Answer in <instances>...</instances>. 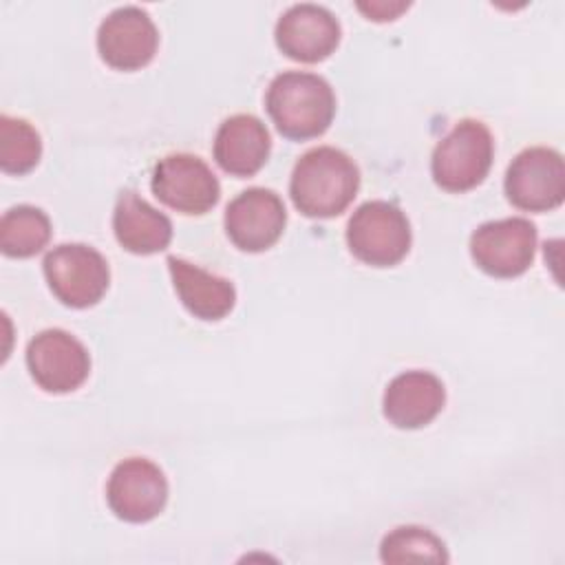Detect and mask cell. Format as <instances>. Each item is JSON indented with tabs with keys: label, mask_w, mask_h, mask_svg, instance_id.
Segmentation results:
<instances>
[{
	"label": "cell",
	"mask_w": 565,
	"mask_h": 565,
	"mask_svg": "<svg viewBox=\"0 0 565 565\" xmlns=\"http://www.w3.org/2000/svg\"><path fill=\"white\" fill-rule=\"evenodd\" d=\"M358 185L360 172L353 159L338 148L318 146L294 166L289 194L305 216L329 218L347 210Z\"/></svg>",
	"instance_id": "1"
},
{
	"label": "cell",
	"mask_w": 565,
	"mask_h": 565,
	"mask_svg": "<svg viewBox=\"0 0 565 565\" xmlns=\"http://www.w3.org/2000/svg\"><path fill=\"white\" fill-rule=\"evenodd\" d=\"M265 106L285 137L311 139L329 128L335 95L329 82L316 73L285 71L271 79Z\"/></svg>",
	"instance_id": "2"
},
{
	"label": "cell",
	"mask_w": 565,
	"mask_h": 565,
	"mask_svg": "<svg viewBox=\"0 0 565 565\" xmlns=\"http://www.w3.org/2000/svg\"><path fill=\"white\" fill-rule=\"evenodd\" d=\"M494 154L490 130L477 119H461L433 152L430 170L439 188L448 192H466L479 185Z\"/></svg>",
	"instance_id": "3"
},
{
	"label": "cell",
	"mask_w": 565,
	"mask_h": 565,
	"mask_svg": "<svg viewBox=\"0 0 565 565\" xmlns=\"http://www.w3.org/2000/svg\"><path fill=\"white\" fill-rule=\"evenodd\" d=\"M347 243L358 260L373 267H391L408 254L411 225L397 205L366 201L349 218Z\"/></svg>",
	"instance_id": "4"
},
{
	"label": "cell",
	"mask_w": 565,
	"mask_h": 565,
	"mask_svg": "<svg viewBox=\"0 0 565 565\" xmlns=\"http://www.w3.org/2000/svg\"><path fill=\"white\" fill-rule=\"evenodd\" d=\"M44 276L57 300L75 309H84L102 300L110 280L106 258L82 243L53 247L44 256Z\"/></svg>",
	"instance_id": "5"
},
{
	"label": "cell",
	"mask_w": 565,
	"mask_h": 565,
	"mask_svg": "<svg viewBox=\"0 0 565 565\" xmlns=\"http://www.w3.org/2000/svg\"><path fill=\"white\" fill-rule=\"evenodd\" d=\"M508 199L527 212H547L565 199L563 157L545 146L519 152L505 172Z\"/></svg>",
	"instance_id": "6"
},
{
	"label": "cell",
	"mask_w": 565,
	"mask_h": 565,
	"mask_svg": "<svg viewBox=\"0 0 565 565\" xmlns=\"http://www.w3.org/2000/svg\"><path fill=\"white\" fill-rule=\"evenodd\" d=\"M536 249V227L521 216L488 221L470 236V254L479 269L497 278L523 274Z\"/></svg>",
	"instance_id": "7"
},
{
	"label": "cell",
	"mask_w": 565,
	"mask_h": 565,
	"mask_svg": "<svg viewBox=\"0 0 565 565\" xmlns=\"http://www.w3.org/2000/svg\"><path fill=\"white\" fill-rule=\"evenodd\" d=\"M31 377L46 393H68L84 384L90 371L86 347L62 329L38 333L26 347Z\"/></svg>",
	"instance_id": "8"
},
{
	"label": "cell",
	"mask_w": 565,
	"mask_h": 565,
	"mask_svg": "<svg viewBox=\"0 0 565 565\" xmlns=\"http://www.w3.org/2000/svg\"><path fill=\"white\" fill-rule=\"evenodd\" d=\"M106 499L115 516L128 523H146L163 510L168 481L157 463L143 457H130L119 461L110 472Z\"/></svg>",
	"instance_id": "9"
},
{
	"label": "cell",
	"mask_w": 565,
	"mask_h": 565,
	"mask_svg": "<svg viewBox=\"0 0 565 565\" xmlns=\"http://www.w3.org/2000/svg\"><path fill=\"white\" fill-rule=\"evenodd\" d=\"M152 192L177 212L203 214L216 205L221 185L203 159L177 152L157 163Z\"/></svg>",
	"instance_id": "10"
},
{
	"label": "cell",
	"mask_w": 565,
	"mask_h": 565,
	"mask_svg": "<svg viewBox=\"0 0 565 565\" xmlns=\"http://www.w3.org/2000/svg\"><path fill=\"white\" fill-rule=\"evenodd\" d=\"M159 46V33L152 18L139 7H119L110 11L97 31L102 60L119 71L146 66Z\"/></svg>",
	"instance_id": "11"
},
{
	"label": "cell",
	"mask_w": 565,
	"mask_h": 565,
	"mask_svg": "<svg viewBox=\"0 0 565 565\" xmlns=\"http://www.w3.org/2000/svg\"><path fill=\"white\" fill-rule=\"evenodd\" d=\"M287 223L280 196L267 188H249L230 201L225 210V232L243 252L271 247Z\"/></svg>",
	"instance_id": "12"
},
{
	"label": "cell",
	"mask_w": 565,
	"mask_h": 565,
	"mask_svg": "<svg viewBox=\"0 0 565 565\" xmlns=\"http://www.w3.org/2000/svg\"><path fill=\"white\" fill-rule=\"evenodd\" d=\"M278 49L298 62H320L329 57L340 42V22L335 15L311 2L289 7L276 22Z\"/></svg>",
	"instance_id": "13"
},
{
	"label": "cell",
	"mask_w": 565,
	"mask_h": 565,
	"mask_svg": "<svg viewBox=\"0 0 565 565\" xmlns=\"http://www.w3.org/2000/svg\"><path fill=\"white\" fill-rule=\"evenodd\" d=\"M446 391L437 375L428 371H406L395 375L382 399L384 417L397 428H422L444 408Z\"/></svg>",
	"instance_id": "14"
},
{
	"label": "cell",
	"mask_w": 565,
	"mask_h": 565,
	"mask_svg": "<svg viewBox=\"0 0 565 565\" xmlns=\"http://www.w3.org/2000/svg\"><path fill=\"white\" fill-rule=\"evenodd\" d=\"M269 146V132L258 117L234 115L216 130L214 159L234 177H252L265 166Z\"/></svg>",
	"instance_id": "15"
},
{
	"label": "cell",
	"mask_w": 565,
	"mask_h": 565,
	"mask_svg": "<svg viewBox=\"0 0 565 565\" xmlns=\"http://www.w3.org/2000/svg\"><path fill=\"white\" fill-rule=\"evenodd\" d=\"M113 230L119 245L132 254H154L168 247L172 223L137 192H121L113 214Z\"/></svg>",
	"instance_id": "16"
},
{
	"label": "cell",
	"mask_w": 565,
	"mask_h": 565,
	"mask_svg": "<svg viewBox=\"0 0 565 565\" xmlns=\"http://www.w3.org/2000/svg\"><path fill=\"white\" fill-rule=\"evenodd\" d=\"M168 269L181 302L196 318L221 320L232 311L236 291L227 278L203 271L201 267L177 256L168 258Z\"/></svg>",
	"instance_id": "17"
},
{
	"label": "cell",
	"mask_w": 565,
	"mask_h": 565,
	"mask_svg": "<svg viewBox=\"0 0 565 565\" xmlns=\"http://www.w3.org/2000/svg\"><path fill=\"white\" fill-rule=\"evenodd\" d=\"M51 238L49 216L33 205H18L0 218V247L7 256L29 258L46 247Z\"/></svg>",
	"instance_id": "18"
},
{
	"label": "cell",
	"mask_w": 565,
	"mask_h": 565,
	"mask_svg": "<svg viewBox=\"0 0 565 565\" xmlns=\"http://www.w3.org/2000/svg\"><path fill=\"white\" fill-rule=\"evenodd\" d=\"M42 141L38 130L18 117H0V166L9 174H24L40 161Z\"/></svg>",
	"instance_id": "19"
},
{
	"label": "cell",
	"mask_w": 565,
	"mask_h": 565,
	"mask_svg": "<svg viewBox=\"0 0 565 565\" xmlns=\"http://www.w3.org/2000/svg\"><path fill=\"white\" fill-rule=\"evenodd\" d=\"M380 556L384 563H406V561H448L441 539L430 530L417 525L395 527L384 536Z\"/></svg>",
	"instance_id": "20"
},
{
	"label": "cell",
	"mask_w": 565,
	"mask_h": 565,
	"mask_svg": "<svg viewBox=\"0 0 565 565\" xmlns=\"http://www.w3.org/2000/svg\"><path fill=\"white\" fill-rule=\"evenodd\" d=\"M358 9L369 15V20H395L402 11L408 9V2H358Z\"/></svg>",
	"instance_id": "21"
}]
</instances>
